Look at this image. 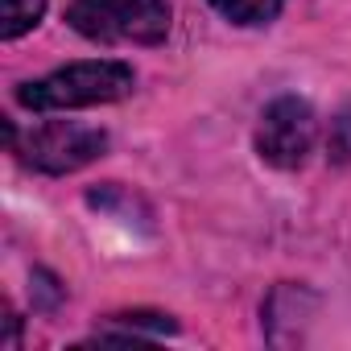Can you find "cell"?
<instances>
[{"label": "cell", "instance_id": "52a82bcc", "mask_svg": "<svg viewBox=\"0 0 351 351\" xmlns=\"http://www.w3.org/2000/svg\"><path fill=\"white\" fill-rule=\"evenodd\" d=\"M326 145H330V161H351V104L335 116Z\"/></svg>", "mask_w": 351, "mask_h": 351}, {"label": "cell", "instance_id": "7a4b0ae2", "mask_svg": "<svg viewBox=\"0 0 351 351\" xmlns=\"http://www.w3.org/2000/svg\"><path fill=\"white\" fill-rule=\"evenodd\" d=\"M66 21L91 42L153 46L169 34V5L165 0H75Z\"/></svg>", "mask_w": 351, "mask_h": 351}, {"label": "cell", "instance_id": "277c9868", "mask_svg": "<svg viewBox=\"0 0 351 351\" xmlns=\"http://www.w3.org/2000/svg\"><path fill=\"white\" fill-rule=\"evenodd\" d=\"M104 145H108V136L99 128H87L75 120H50L29 132L25 161L42 173H71V169H83L87 161H95L104 153Z\"/></svg>", "mask_w": 351, "mask_h": 351}, {"label": "cell", "instance_id": "8992f818", "mask_svg": "<svg viewBox=\"0 0 351 351\" xmlns=\"http://www.w3.org/2000/svg\"><path fill=\"white\" fill-rule=\"evenodd\" d=\"M211 5L236 25H265L281 13L285 0H211Z\"/></svg>", "mask_w": 351, "mask_h": 351}, {"label": "cell", "instance_id": "5b68a950", "mask_svg": "<svg viewBox=\"0 0 351 351\" xmlns=\"http://www.w3.org/2000/svg\"><path fill=\"white\" fill-rule=\"evenodd\" d=\"M5 13V21H0V38L5 42H13V38H21V34H29L38 21H42V13H46V0H5L0 5Z\"/></svg>", "mask_w": 351, "mask_h": 351}, {"label": "cell", "instance_id": "6da1fadb", "mask_svg": "<svg viewBox=\"0 0 351 351\" xmlns=\"http://www.w3.org/2000/svg\"><path fill=\"white\" fill-rule=\"evenodd\" d=\"M132 66L116 58H95V62H71L38 83H25L17 91L21 108L34 112H71V108H95V104H116L132 91Z\"/></svg>", "mask_w": 351, "mask_h": 351}, {"label": "cell", "instance_id": "3957f363", "mask_svg": "<svg viewBox=\"0 0 351 351\" xmlns=\"http://www.w3.org/2000/svg\"><path fill=\"white\" fill-rule=\"evenodd\" d=\"M314 136H318V120L310 112L306 99L298 95H281L265 108L261 116V128H256V149L269 165L277 169H298L310 149H314Z\"/></svg>", "mask_w": 351, "mask_h": 351}]
</instances>
